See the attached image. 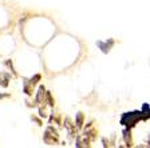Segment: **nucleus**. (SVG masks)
I'll return each mask as SVG.
<instances>
[{
  "mask_svg": "<svg viewBox=\"0 0 150 148\" xmlns=\"http://www.w3.org/2000/svg\"><path fill=\"white\" fill-rule=\"evenodd\" d=\"M74 123H75V127H76V130H78L79 132H81V131L83 130L84 124H86V115H84L82 111L76 112V115H75V120H74Z\"/></svg>",
  "mask_w": 150,
  "mask_h": 148,
  "instance_id": "0eeeda50",
  "label": "nucleus"
},
{
  "mask_svg": "<svg viewBox=\"0 0 150 148\" xmlns=\"http://www.w3.org/2000/svg\"><path fill=\"white\" fill-rule=\"evenodd\" d=\"M141 112H142V121H147L150 119V105L147 103H145L141 108Z\"/></svg>",
  "mask_w": 150,
  "mask_h": 148,
  "instance_id": "ddd939ff",
  "label": "nucleus"
},
{
  "mask_svg": "<svg viewBox=\"0 0 150 148\" xmlns=\"http://www.w3.org/2000/svg\"><path fill=\"white\" fill-rule=\"evenodd\" d=\"M121 142L123 143L127 148H134L135 144H134V137H133L131 130H129V128H123V130H122Z\"/></svg>",
  "mask_w": 150,
  "mask_h": 148,
  "instance_id": "7ed1b4c3",
  "label": "nucleus"
},
{
  "mask_svg": "<svg viewBox=\"0 0 150 148\" xmlns=\"http://www.w3.org/2000/svg\"><path fill=\"white\" fill-rule=\"evenodd\" d=\"M23 91H24V93L28 97H31L32 93H34V87L31 86V83H30L28 79H24V81H23Z\"/></svg>",
  "mask_w": 150,
  "mask_h": 148,
  "instance_id": "9b49d317",
  "label": "nucleus"
},
{
  "mask_svg": "<svg viewBox=\"0 0 150 148\" xmlns=\"http://www.w3.org/2000/svg\"><path fill=\"white\" fill-rule=\"evenodd\" d=\"M47 126H55V127H63V117L60 114H54L51 112L48 116V124Z\"/></svg>",
  "mask_w": 150,
  "mask_h": 148,
  "instance_id": "423d86ee",
  "label": "nucleus"
},
{
  "mask_svg": "<svg viewBox=\"0 0 150 148\" xmlns=\"http://www.w3.org/2000/svg\"><path fill=\"white\" fill-rule=\"evenodd\" d=\"M9 79H11V76H9V74H7V72H0V86L3 87V88H7V87L9 86Z\"/></svg>",
  "mask_w": 150,
  "mask_h": 148,
  "instance_id": "f8f14e48",
  "label": "nucleus"
},
{
  "mask_svg": "<svg viewBox=\"0 0 150 148\" xmlns=\"http://www.w3.org/2000/svg\"><path fill=\"white\" fill-rule=\"evenodd\" d=\"M40 79H42V75L40 74H36V75H34L31 79H28V80H30V83H31L32 87H35L38 83H39V81H40Z\"/></svg>",
  "mask_w": 150,
  "mask_h": 148,
  "instance_id": "dca6fc26",
  "label": "nucleus"
},
{
  "mask_svg": "<svg viewBox=\"0 0 150 148\" xmlns=\"http://www.w3.org/2000/svg\"><path fill=\"white\" fill-rule=\"evenodd\" d=\"M74 143H75V148H93V147H91V144H93V143H91L87 137H84L82 133L76 135Z\"/></svg>",
  "mask_w": 150,
  "mask_h": 148,
  "instance_id": "20e7f679",
  "label": "nucleus"
},
{
  "mask_svg": "<svg viewBox=\"0 0 150 148\" xmlns=\"http://www.w3.org/2000/svg\"><path fill=\"white\" fill-rule=\"evenodd\" d=\"M145 145H146V148H150V133H147V136H146V142H145Z\"/></svg>",
  "mask_w": 150,
  "mask_h": 148,
  "instance_id": "6ab92c4d",
  "label": "nucleus"
},
{
  "mask_svg": "<svg viewBox=\"0 0 150 148\" xmlns=\"http://www.w3.org/2000/svg\"><path fill=\"white\" fill-rule=\"evenodd\" d=\"M25 105H27L28 108H36L38 107L36 102H35V99H31V97L25 99Z\"/></svg>",
  "mask_w": 150,
  "mask_h": 148,
  "instance_id": "f3484780",
  "label": "nucleus"
},
{
  "mask_svg": "<svg viewBox=\"0 0 150 148\" xmlns=\"http://www.w3.org/2000/svg\"><path fill=\"white\" fill-rule=\"evenodd\" d=\"M114 43H115V41L112 40V39H109V40H106V41H97V46L102 49L103 53H109L111 47L114 46Z\"/></svg>",
  "mask_w": 150,
  "mask_h": 148,
  "instance_id": "1a4fd4ad",
  "label": "nucleus"
},
{
  "mask_svg": "<svg viewBox=\"0 0 150 148\" xmlns=\"http://www.w3.org/2000/svg\"><path fill=\"white\" fill-rule=\"evenodd\" d=\"M43 143L46 145H50V147H58V145H60V139L59 137H56V136H54L51 132H48V131L44 128L43 131Z\"/></svg>",
  "mask_w": 150,
  "mask_h": 148,
  "instance_id": "f03ea898",
  "label": "nucleus"
},
{
  "mask_svg": "<svg viewBox=\"0 0 150 148\" xmlns=\"http://www.w3.org/2000/svg\"><path fill=\"white\" fill-rule=\"evenodd\" d=\"M9 93H0V99H6V97H9Z\"/></svg>",
  "mask_w": 150,
  "mask_h": 148,
  "instance_id": "aec40b11",
  "label": "nucleus"
},
{
  "mask_svg": "<svg viewBox=\"0 0 150 148\" xmlns=\"http://www.w3.org/2000/svg\"><path fill=\"white\" fill-rule=\"evenodd\" d=\"M82 135H83L84 137H87V139L90 140L91 143H94V142H97V139H98V135H99V132H98V128H97V126H94L93 128H90V130H86V131H83V132H82Z\"/></svg>",
  "mask_w": 150,
  "mask_h": 148,
  "instance_id": "6e6552de",
  "label": "nucleus"
},
{
  "mask_svg": "<svg viewBox=\"0 0 150 148\" xmlns=\"http://www.w3.org/2000/svg\"><path fill=\"white\" fill-rule=\"evenodd\" d=\"M44 104H47L50 108L55 107V99H54L52 93H51L50 91H47V92H46V102H44Z\"/></svg>",
  "mask_w": 150,
  "mask_h": 148,
  "instance_id": "4468645a",
  "label": "nucleus"
},
{
  "mask_svg": "<svg viewBox=\"0 0 150 148\" xmlns=\"http://www.w3.org/2000/svg\"><path fill=\"white\" fill-rule=\"evenodd\" d=\"M134 148H146V145L145 144H137V145H134Z\"/></svg>",
  "mask_w": 150,
  "mask_h": 148,
  "instance_id": "412c9836",
  "label": "nucleus"
},
{
  "mask_svg": "<svg viewBox=\"0 0 150 148\" xmlns=\"http://www.w3.org/2000/svg\"><path fill=\"white\" fill-rule=\"evenodd\" d=\"M139 121H142V112H141V109L123 112L122 116L119 117V124H121L123 128H129V130L135 128Z\"/></svg>",
  "mask_w": 150,
  "mask_h": 148,
  "instance_id": "f257e3e1",
  "label": "nucleus"
},
{
  "mask_svg": "<svg viewBox=\"0 0 150 148\" xmlns=\"http://www.w3.org/2000/svg\"><path fill=\"white\" fill-rule=\"evenodd\" d=\"M30 119H31V120L34 121V123L36 124L38 127H43V126H44L43 119H40V117L38 116V115H31V116H30Z\"/></svg>",
  "mask_w": 150,
  "mask_h": 148,
  "instance_id": "2eb2a0df",
  "label": "nucleus"
},
{
  "mask_svg": "<svg viewBox=\"0 0 150 148\" xmlns=\"http://www.w3.org/2000/svg\"><path fill=\"white\" fill-rule=\"evenodd\" d=\"M46 87L44 86H39V88H38V91H36V93H35V102H36V104H38V107L39 105H43L44 104V102H46Z\"/></svg>",
  "mask_w": 150,
  "mask_h": 148,
  "instance_id": "39448f33",
  "label": "nucleus"
},
{
  "mask_svg": "<svg viewBox=\"0 0 150 148\" xmlns=\"http://www.w3.org/2000/svg\"><path fill=\"white\" fill-rule=\"evenodd\" d=\"M48 105L47 104H43V105H39V107H38V116L40 117V119H48V116H50V114L51 112L48 111Z\"/></svg>",
  "mask_w": 150,
  "mask_h": 148,
  "instance_id": "9d476101",
  "label": "nucleus"
},
{
  "mask_svg": "<svg viewBox=\"0 0 150 148\" xmlns=\"http://www.w3.org/2000/svg\"><path fill=\"white\" fill-rule=\"evenodd\" d=\"M4 65H6V67H8L9 69H11V72H12L13 74V76H16V72H15V68H13V65H12V62H11V60H6V62H4Z\"/></svg>",
  "mask_w": 150,
  "mask_h": 148,
  "instance_id": "a211bd4d",
  "label": "nucleus"
}]
</instances>
